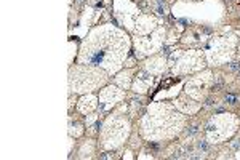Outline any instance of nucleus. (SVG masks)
<instances>
[{
	"instance_id": "12",
	"label": "nucleus",
	"mask_w": 240,
	"mask_h": 160,
	"mask_svg": "<svg viewBox=\"0 0 240 160\" xmlns=\"http://www.w3.org/2000/svg\"><path fill=\"white\" fill-rule=\"evenodd\" d=\"M77 2H82V0H77Z\"/></svg>"
},
{
	"instance_id": "5",
	"label": "nucleus",
	"mask_w": 240,
	"mask_h": 160,
	"mask_svg": "<svg viewBox=\"0 0 240 160\" xmlns=\"http://www.w3.org/2000/svg\"><path fill=\"white\" fill-rule=\"evenodd\" d=\"M155 11L159 13V15H165L167 13V5L163 0H155Z\"/></svg>"
},
{
	"instance_id": "2",
	"label": "nucleus",
	"mask_w": 240,
	"mask_h": 160,
	"mask_svg": "<svg viewBox=\"0 0 240 160\" xmlns=\"http://www.w3.org/2000/svg\"><path fill=\"white\" fill-rule=\"evenodd\" d=\"M184 119L170 106L155 104L149 109V114L143 120V133L147 140L171 138L182 127Z\"/></svg>"
},
{
	"instance_id": "4",
	"label": "nucleus",
	"mask_w": 240,
	"mask_h": 160,
	"mask_svg": "<svg viewBox=\"0 0 240 160\" xmlns=\"http://www.w3.org/2000/svg\"><path fill=\"white\" fill-rule=\"evenodd\" d=\"M128 135V123L123 120H111L106 127L104 131V146L112 147V146H117L122 143L123 138H126Z\"/></svg>"
},
{
	"instance_id": "1",
	"label": "nucleus",
	"mask_w": 240,
	"mask_h": 160,
	"mask_svg": "<svg viewBox=\"0 0 240 160\" xmlns=\"http://www.w3.org/2000/svg\"><path fill=\"white\" fill-rule=\"evenodd\" d=\"M130 51L126 34L112 26L95 29L85 39L79 61L82 64L103 67L109 72H117Z\"/></svg>"
},
{
	"instance_id": "7",
	"label": "nucleus",
	"mask_w": 240,
	"mask_h": 160,
	"mask_svg": "<svg viewBox=\"0 0 240 160\" xmlns=\"http://www.w3.org/2000/svg\"><path fill=\"white\" fill-rule=\"evenodd\" d=\"M199 133V127L197 125H192V127H189L187 130H186V135L187 136H194V135H197Z\"/></svg>"
},
{
	"instance_id": "11",
	"label": "nucleus",
	"mask_w": 240,
	"mask_h": 160,
	"mask_svg": "<svg viewBox=\"0 0 240 160\" xmlns=\"http://www.w3.org/2000/svg\"><path fill=\"white\" fill-rule=\"evenodd\" d=\"M213 104H216V101H213V98H208V101H207V106H213Z\"/></svg>"
},
{
	"instance_id": "8",
	"label": "nucleus",
	"mask_w": 240,
	"mask_h": 160,
	"mask_svg": "<svg viewBox=\"0 0 240 160\" xmlns=\"http://www.w3.org/2000/svg\"><path fill=\"white\" fill-rule=\"evenodd\" d=\"M224 101H226V102H229V104H235V102H237V98H235L234 95H231V93H229V95H226V96H224Z\"/></svg>"
},
{
	"instance_id": "13",
	"label": "nucleus",
	"mask_w": 240,
	"mask_h": 160,
	"mask_svg": "<svg viewBox=\"0 0 240 160\" xmlns=\"http://www.w3.org/2000/svg\"><path fill=\"white\" fill-rule=\"evenodd\" d=\"M238 74H240V71H238Z\"/></svg>"
},
{
	"instance_id": "6",
	"label": "nucleus",
	"mask_w": 240,
	"mask_h": 160,
	"mask_svg": "<svg viewBox=\"0 0 240 160\" xmlns=\"http://www.w3.org/2000/svg\"><path fill=\"white\" fill-rule=\"evenodd\" d=\"M223 83H224L223 82V77H221V75H216L215 80H213V90H219L223 87Z\"/></svg>"
},
{
	"instance_id": "3",
	"label": "nucleus",
	"mask_w": 240,
	"mask_h": 160,
	"mask_svg": "<svg viewBox=\"0 0 240 160\" xmlns=\"http://www.w3.org/2000/svg\"><path fill=\"white\" fill-rule=\"evenodd\" d=\"M106 80V74L93 67H75L70 71V87L74 91H87L103 85Z\"/></svg>"
},
{
	"instance_id": "10",
	"label": "nucleus",
	"mask_w": 240,
	"mask_h": 160,
	"mask_svg": "<svg viewBox=\"0 0 240 160\" xmlns=\"http://www.w3.org/2000/svg\"><path fill=\"white\" fill-rule=\"evenodd\" d=\"M229 69H231V71H240V64H238V62H231Z\"/></svg>"
},
{
	"instance_id": "9",
	"label": "nucleus",
	"mask_w": 240,
	"mask_h": 160,
	"mask_svg": "<svg viewBox=\"0 0 240 160\" xmlns=\"http://www.w3.org/2000/svg\"><path fill=\"white\" fill-rule=\"evenodd\" d=\"M197 146H199V149H200V151H203V152L208 151V143H207V141H203V140L197 143Z\"/></svg>"
}]
</instances>
